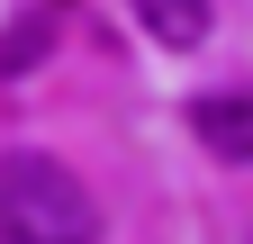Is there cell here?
<instances>
[{
    "instance_id": "4",
    "label": "cell",
    "mask_w": 253,
    "mask_h": 244,
    "mask_svg": "<svg viewBox=\"0 0 253 244\" xmlns=\"http://www.w3.org/2000/svg\"><path fill=\"white\" fill-rule=\"evenodd\" d=\"M27 54H45V18H18V27H9V45H0V73H18Z\"/></svg>"
},
{
    "instance_id": "3",
    "label": "cell",
    "mask_w": 253,
    "mask_h": 244,
    "mask_svg": "<svg viewBox=\"0 0 253 244\" xmlns=\"http://www.w3.org/2000/svg\"><path fill=\"white\" fill-rule=\"evenodd\" d=\"M208 18H217V0H136V27L154 45H172V54L208 45Z\"/></svg>"
},
{
    "instance_id": "1",
    "label": "cell",
    "mask_w": 253,
    "mask_h": 244,
    "mask_svg": "<svg viewBox=\"0 0 253 244\" xmlns=\"http://www.w3.org/2000/svg\"><path fill=\"white\" fill-rule=\"evenodd\" d=\"M0 244H100V199L54 154H0Z\"/></svg>"
},
{
    "instance_id": "2",
    "label": "cell",
    "mask_w": 253,
    "mask_h": 244,
    "mask_svg": "<svg viewBox=\"0 0 253 244\" xmlns=\"http://www.w3.org/2000/svg\"><path fill=\"white\" fill-rule=\"evenodd\" d=\"M190 127H199V145H208L217 163H244L253 154V109L235 100V90H208V100L190 109Z\"/></svg>"
}]
</instances>
